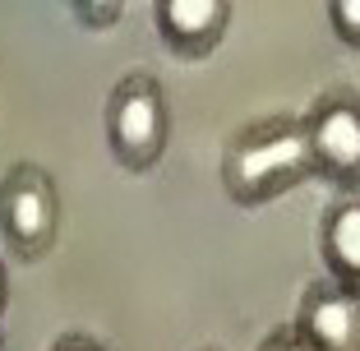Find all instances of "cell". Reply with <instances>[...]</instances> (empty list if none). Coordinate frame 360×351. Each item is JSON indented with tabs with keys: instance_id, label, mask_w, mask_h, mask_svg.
<instances>
[{
	"instance_id": "cell-1",
	"label": "cell",
	"mask_w": 360,
	"mask_h": 351,
	"mask_svg": "<svg viewBox=\"0 0 360 351\" xmlns=\"http://www.w3.org/2000/svg\"><path fill=\"white\" fill-rule=\"evenodd\" d=\"M314 176L309 162V134L305 120L296 116H268L255 125L236 129L222 148V185L226 199L240 208L273 203L277 194L296 190L300 181Z\"/></svg>"
},
{
	"instance_id": "cell-2",
	"label": "cell",
	"mask_w": 360,
	"mask_h": 351,
	"mask_svg": "<svg viewBox=\"0 0 360 351\" xmlns=\"http://www.w3.org/2000/svg\"><path fill=\"white\" fill-rule=\"evenodd\" d=\"M171 139V102L153 75H125L106 97V143L125 171H153Z\"/></svg>"
},
{
	"instance_id": "cell-3",
	"label": "cell",
	"mask_w": 360,
	"mask_h": 351,
	"mask_svg": "<svg viewBox=\"0 0 360 351\" xmlns=\"http://www.w3.org/2000/svg\"><path fill=\"white\" fill-rule=\"evenodd\" d=\"M60 236V190L42 167L14 162L0 181V241L19 264H37L51 255Z\"/></svg>"
},
{
	"instance_id": "cell-4",
	"label": "cell",
	"mask_w": 360,
	"mask_h": 351,
	"mask_svg": "<svg viewBox=\"0 0 360 351\" xmlns=\"http://www.w3.org/2000/svg\"><path fill=\"white\" fill-rule=\"evenodd\" d=\"M300 120H305V134H309L314 176L338 185V190H356L360 185V93L333 88V93L314 97V107Z\"/></svg>"
},
{
	"instance_id": "cell-5",
	"label": "cell",
	"mask_w": 360,
	"mask_h": 351,
	"mask_svg": "<svg viewBox=\"0 0 360 351\" xmlns=\"http://www.w3.org/2000/svg\"><path fill=\"white\" fill-rule=\"evenodd\" d=\"M296 328L314 342L319 351H360V291L342 282H314L300 296Z\"/></svg>"
},
{
	"instance_id": "cell-6",
	"label": "cell",
	"mask_w": 360,
	"mask_h": 351,
	"mask_svg": "<svg viewBox=\"0 0 360 351\" xmlns=\"http://www.w3.org/2000/svg\"><path fill=\"white\" fill-rule=\"evenodd\" d=\"M158 37L180 60H203L231 23V0H158Z\"/></svg>"
},
{
	"instance_id": "cell-7",
	"label": "cell",
	"mask_w": 360,
	"mask_h": 351,
	"mask_svg": "<svg viewBox=\"0 0 360 351\" xmlns=\"http://www.w3.org/2000/svg\"><path fill=\"white\" fill-rule=\"evenodd\" d=\"M319 259L333 282L360 291V194H342L338 203H328L319 222Z\"/></svg>"
},
{
	"instance_id": "cell-8",
	"label": "cell",
	"mask_w": 360,
	"mask_h": 351,
	"mask_svg": "<svg viewBox=\"0 0 360 351\" xmlns=\"http://www.w3.org/2000/svg\"><path fill=\"white\" fill-rule=\"evenodd\" d=\"M328 23L342 46L360 51V0H328Z\"/></svg>"
},
{
	"instance_id": "cell-9",
	"label": "cell",
	"mask_w": 360,
	"mask_h": 351,
	"mask_svg": "<svg viewBox=\"0 0 360 351\" xmlns=\"http://www.w3.org/2000/svg\"><path fill=\"white\" fill-rule=\"evenodd\" d=\"M70 5H75L84 28H111L120 19V10H125V0H70Z\"/></svg>"
},
{
	"instance_id": "cell-10",
	"label": "cell",
	"mask_w": 360,
	"mask_h": 351,
	"mask_svg": "<svg viewBox=\"0 0 360 351\" xmlns=\"http://www.w3.org/2000/svg\"><path fill=\"white\" fill-rule=\"evenodd\" d=\"M259 351H319L314 342L305 338V333L291 324V328H277V333H268L264 342H259Z\"/></svg>"
},
{
	"instance_id": "cell-11",
	"label": "cell",
	"mask_w": 360,
	"mask_h": 351,
	"mask_svg": "<svg viewBox=\"0 0 360 351\" xmlns=\"http://www.w3.org/2000/svg\"><path fill=\"white\" fill-rule=\"evenodd\" d=\"M51 351H106L97 338H88V333H65V338L51 342Z\"/></svg>"
},
{
	"instance_id": "cell-12",
	"label": "cell",
	"mask_w": 360,
	"mask_h": 351,
	"mask_svg": "<svg viewBox=\"0 0 360 351\" xmlns=\"http://www.w3.org/2000/svg\"><path fill=\"white\" fill-rule=\"evenodd\" d=\"M5 305H10V273L0 264V319H5Z\"/></svg>"
},
{
	"instance_id": "cell-13",
	"label": "cell",
	"mask_w": 360,
	"mask_h": 351,
	"mask_svg": "<svg viewBox=\"0 0 360 351\" xmlns=\"http://www.w3.org/2000/svg\"><path fill=\"white\" fill-rule=\"evenodd\" d=\"M0 351H5V342H0Z\"/></svg>"
}]
</instances>
